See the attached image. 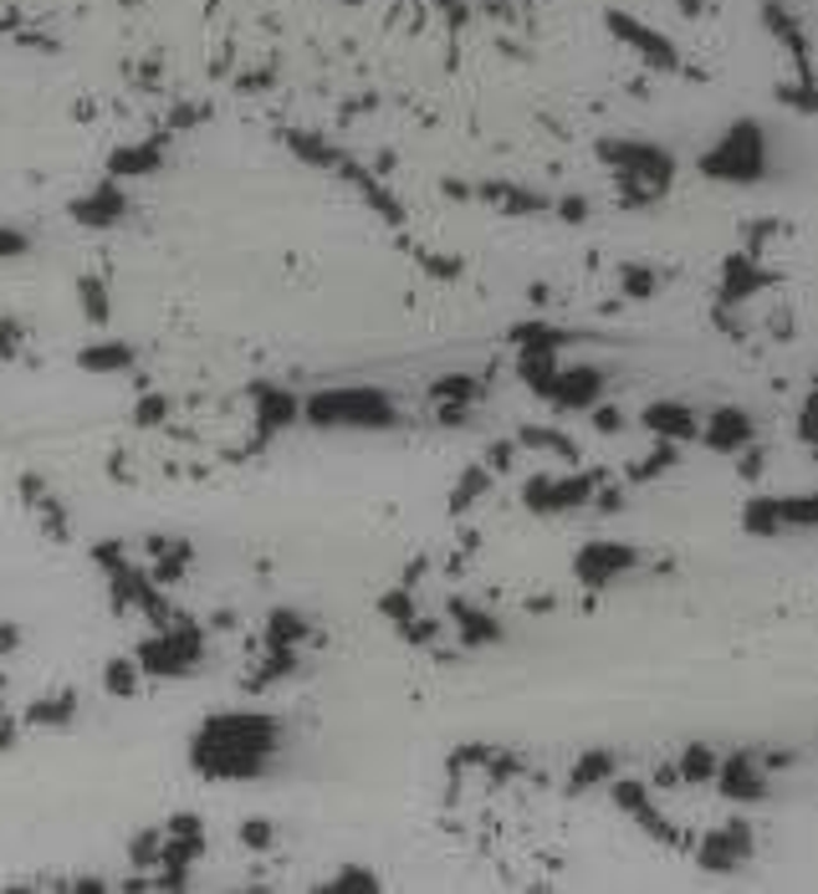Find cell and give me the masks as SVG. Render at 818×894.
Returning <instances> with one entry per match:
<instances>
[{"instance_id": "19", "label": "cell", "mask_w": 818, "mask_h": 894, "mask_svg": "<svg viewBox=\"0 0 818 894\" xmlns=\"http://www.w3.org/2000/svg\"><path fill=\"white\" fill-rule=\"evenodd\" d=\"M307 634H313V629H307V619H302L298 609H271L267 613V644L271 649H298Z\"/></svg>"}, {"instance_id": "20", "label": "cell", "mask_w": 818, "mask_h": 894, "mask_svg": "<svg viewBox=\"0 0 818 894\" xmlns=\"http://www.w3.org/2000/svg\"><path fill=\"white\" fill-rule=\"evenodd\" d=\"M517 445L548 450V455H558V461H579V445H573L563 430H548V425H522V430H517Z\"/></svg>"}, {"instance_id": "26", "label": "cell", "mask_w": 818, "mask_h": 894, "mask_svg": "<svg viewBox=\"0 0 818 894\" xmlns=\"http://www.w3.org/2000/svg\"><path fill=\"white\" fill-rule=\"evenodd\" d=\"M379 613H384L389 624H404L410 613H419L415 593H410V588H389V593H379Z\"/></svg>"}, {"instance_id": "3", "label": "cell", "mask_w": 818, "mask_h": 894, "mask_svg": "<svg viewBox=\"0 0 818 894\" xmlns=\"http://www.w3.org/2000/svg\"><path fill=\"white\" fill-rule=\"evenodd\" d=\"M598 159H604V169L614 174V184H619V194H625L629 205L660 200V194L670 190V179H675L670 149L640 144V138H604V144H598Z\"/></svg>"}, {"instance_id": "11", "label": "cell", "mask_w": 818, "mask_h": 894, "mask_svg": "<svg viewBox=\"0 0 818 894\" xmlns=\"http://www.w3.org/2000/svg\"><path fill=\"white\" fill-rule=\"evenodd\" d=\"M200 659H205V640L200 634H169V640L144 644V665L154 675H190Z\"/></svg>"}, {"instance_id": "9", "label": "cell", "mask_w": 818, "mask_h": 894, "mask_svg": "<svg viewBox=\"0 0 818 894\" xmlns=\"http://www.w3.org/2000/svg\"><path fill=\"white\" fill-rule=\"evenodd\" d=\"M696 434H701V445L716 450V455H742V450H752V440H758V425H752L747 409L721 404V409H711V415L701 419Z\"/></svg>"}, {"instance_id": "7", "label": "cell", "mask_w": 818, "mask_h": 894, "mask_svg": "<svg viewBox=\"0 0 818 894\" xmlns=\"http://www.w3.org/2000/svg\"><path fill=\"white\" fill-rule=\"evenodd\" d=\"M594 486H598V476H533L527 491H522V501H527V511H537V517H558V511L589 507V501H594Z\"/></svg>"}, {"instance_id": "2", "label": "cell", "mask_w": 818, "mask_h": 894, "mask_svg": "<svg viewBox=\"0 0 818 894\" xmlns=\"http://www.w3.org/2000/svg\"><path fill=\"white\" fill-rule=\"evenodd\" d=\"M302 419L317 430H394L400 425V404L389 388L373 384H338L317 388L302 399Z\"/></svg>"}, {"instance_id": "18", "label": "cell", "mask_w": 818, "mask_h": 894, "mask_svg": "<svg viewBox=\"0 0 818 894\" xmlns=\"http://www.w3.org/2000/svg\"><path fill=\"white\" fill-rule=\"evenodd\" d=\"M773 276L767 271H758L747 256H731L727 261V271H721V302H742V297H752L758 286H767Z\"/></svg>"}, {"instance_id": "8", "label": "cell", "mask_w": 818, "mask_h": 894, "mask_svg": "<svg viewBox=\"0 0 818 894\" xmlns=\"http://www.w3.org/2000/svg\"><path fill=\"white\" fill-rule=\"evenodd\" d=\"M542 399H548L552 409H563V415H573V409H594V404L604 399V369H598V363L558 369L552 373V384L542 388Z\"/></svg>"}, {"instance_id": "34", "label": "cell", "mask_w": 818, "mask_h": 894, "mask_svg": "<svg viewBox=\"0 0 818 894\" xmlns=\"http://www.w3.org/2000/svg\"><path fill=\"white\" fill-rule=\"evenodd\" d=\"M594 409H598V415H594V425H598V430H604V434H619V430H625V419H619V409H609V404H594Z\"/></svg>"}, {"instance_id": "30", "label": "cell", "mask_w": 818, "mask_h": 894, "mask_svg": "<svg viewBox=\"0 0 818 894\" xmlns=\"http://www.w3.org/2000/svg\"><path fill=\"white\" fill-rule=\"evenodd\" d=\"M394 629H400V640H410V644H430L440 624H435V619H425V613H410V619H404V624H394Z\"/></svg>"}, {"instance_id": "13", "label": "cell", "mask_w": 818, "mask_h": 894, "mask_svg": "<svg viewBox=\"0 0 818 894\" xmlns=\"http://www.w3.org/2000/svg\"><path fill=\"white\" fill-rule=\"evenodd\" d=\"M640 425L650 434H660V440H675V445L696 440V430H701L696 409H691V404H681V399H650V404H645V415H640Z\"/></svg>"}, {"instance_id": "4", "label": "cell", "mask_w": 818, "mask_h": 894, "mask_svg": "<svg viewBox=\"0 0 818 894\" xmlns=\"http://www.w3.org/2000/svg\"><path fill=\"white\" fill-rule=\"evenodd\" d=\"M701 174L716 184H758L767 179V134L758 118H737L701 154Z\"/></svg>"}, {"instance_id": "16", "label": "cell", "mask_w": 818, "mask_h": 894, "mask_svg": "<svg viewBox=\"0 0 818 894\" xmlns=\"http://www.w3.org/2000/svg\"><path fill=\"white\" fill-rule=\"evenodd\" d=\"M450 624H456V634H461L466 649H486V644H502L506 640L502 619H491L486 609L466 603V598H450Z\"/></svg>"}, {"instance_id": "33", "label": "cell", "mask_w": 818, "mask_h": 894, "mask_svg": "<svg viewBox=\"0 0 818 894\" xmlns=\"http://www.w3.org/2000/svg\"><path fill=\"white\" fill-rule=\"evenodd\" d=\"M675 461H681V455H675V440H665V445H660V455H650V461H645L635 476L645 480V476H654V471H665V465H675Z\"/></svg>"}, {"instance_id": "23", "label": "cell", "mask_w": 818, "mask_h": 894, "mask_svg": "<svg viewBox=\"0 0 818 894\" xmlns=\"http://www.w3.org/2000/svg\"><path fill=\"white\" fill-rule=\"evenodd\" d=\"M512 343H517L522 353H558L568 338L563 332H552L548 322H522V328H512Z\"/></svg>"}, {"instance_id": "14", "label": "cell", "mask_w": 818, "mask_h": 894, "mask_svg": "<svg viewBox=\"0 0 818 894\" xmlns=\"http://www.w3.org/2000/svg\"><path fill=\"white\" fill-rule=\"evenodd\" d=\"M609 31H619V36H629V46H635V52H640L645 61H654L660 72H675V67H681V57H675V46H670V36H660V31L640 26L635 15H625V11H609Z\"/></svg>"}, {"instance_id": "17", "label": "cell", "mask_w": 818, "mask_h": 894, "mask_svg": "<svg viewBox=\"0 0 818 894\" xmlns=\"http://www.w3.org/2000/svg\"><path fill=\"white\" fill-rule=\"evenodd\" d=\"M302 419V399L292 394V388H256V425H261V434H277L287 430V425H298Z\"/></svg>"}, {"instance_id": "1", "label": "cell", "mask_w": 818, "mask_h": 894, "mask_svg": "<svg viewBox=\"0 0 818 894\" xmlns=\"http://www.w3.org/2000/svg\"><path fill=\"white\" fill-rule=\"evenodd\" d=\"M282 721L267 711H221L194 731L190 761L215 782H261L282 757Z\"/></svg>"}, {"instance_id": "6", "label": "cell", "mask_w": 818, "mask_h": 894, "mask_svg": "<svg viewBox=\"0 0 818 894\" xmlns=\"http://www.w3.org/2000/svg\"><path fill=\"white\" fill-rule=\"evenodd\" d=\"M635 567H640V552L629 542H614V536H594V542H583L573 552V578L583 588H609V582H619Z\"/></svg>"}, {"instance_id": "31", "label": "cell", "mask_w": 818, "mask_h": 894, "mask_svg": "<svg viewBox=\"0 0 818 894\" xmlns=\"http://www.w3.org/2000/svg\"><path fill=\"white\" fill-rule=\"evenodd\" d=\"M327 890H379V880H373L369 869H343V874L327 880Z\"/></svg>"}, {"instance_id": "25", "label": "cell", "mask_w": 818, "mask_h": 894, "mask_svg": "<svg viewBox=\"0 0 818 894\" xmlns=\"http://www.w3.org/2000/svg\"><path fill=\"white\" fill-rule=\"evenodd\" d=\"M486 491H491V465H471V471L461 476V486H456V496H450V511H466Z\"/></svg>"}, {"instance_id": "5", "label": "cell", "mask_w": 818, "mask_h": 894, "mask_svg": "<svg viewBox=\"0 0 818 894\" xmlns=\"http://www.w3.org/2000/svg\"><path fill=\"white\" fill-rule=\"evenodd\" d=\"M818 522L814 496H752L742 507V527L752 536H777V532H808Z\"/></svg>"}, {"instance_id": "28", "label": "cell", "mask_w": 818, "mask_h": 894, "mask_svg": "<svg viewBox=\"0 0 818 894\" xmlns=\"http://www.w3.org/2000/svg\"><path fill=\"white\" fill-rule=\"evenodd\" d=\"M625 292H629V297H654V292H660V271L625 267Z\"/></svg>"}, {"instance_id": "32", "label": "cell", "mask_w": 818, "mask_h": 894, "mask_svg": "<svg viewBox=\"0 0 818 894\" xmlns=\"http://www.w3.org/2000/svg\"><path fill=\"white\" fill-rule=\"evenodd\" d=\"M271 838H277V828H271L267 818H246V823H240V844H251V849H267Z\"/></svg>"}, {"instance_id": "27", "label": "cell", "mask_w": 818, "mask_h": 894, "mask_svg": "<svg viewBox=\"0 0 818 894\" xmlns=\"http://www.w3.org/2000/svg\"><path fill=\"white\" fill-rule=\"evenodd\" d=\"M486 200H506V210H542V194H527V190H506V184H486Z\"/></svg>"}, {"instance_id": "29", "label": "cell", "mask_w": 818, "mask_h": 894, "mask_svg": "<svg viewBox=\"0 0 818 894\" xmlns=\"http://www.w3.org/2000/svg\"><path fill=\"white\" fill-rule=\"evenodd\" d=\"M123 205H119V194H98V200H88V210L77 205V220H113V215H123Z\"/></svg>"}, {"instance_id": "22", "label": "cell", "mask_w": 818, "mask_h": 894, "mask_svg": "<svg viewBox=\"0 0 818 894\" xmlns=\"http://www.w3.org/2000/svg\"><path fill=\"white\" fill-rule=\"evenodd\" d=\"M614 767H619V761H614V751H583V757L573 761V788L583 792V788H598V782H609Z\"/></svg>"}, {"instance_id": "24", "label": "cell", "mask_w": 818, "mask_h": 894, "mask_svg": "<svg viewBox=\"0 0 818 894\" xmlns=\"http://www.w3.org/2000/svg\"><path fill=\"white\" fill-rule=\"evenodd\" d=\"M522 384L533 388V394H542V388L552 384V373H558V353H522Z\"/></svg>"}, {"instance_id": "21", "label": "cell", "mask_w": 818, "mask_h": 894, "mask_svg": "<svg viewBox=\"0 0 818 894\" xmlns=\"http://www.w3.org/2000/svg\"><path fill=\"white\" fill-rule=\"evenodd\" d=\"M716 761H721V757H716L706 742H691V746L681 751V761H675V777H685V782H711V777H716Z\"/></svg>"}, {"instance_id": "12", "label": "cell", "mask_w": 818, "mask_h": 894, "mask_svg": "<svg viewBox=\"0 0 818 894\" xmlns=\"http://www.w3.org/2000/svg\"><path fill=\"white\" fill-rule=\"evenodd\" d=\"M716 788L727 792L731 803H762L767 797V777L752 761V751H737V757L716 761Z\"/></svg>"}, {"instance_id": "10", "label": "cell", "mask_w": 818, "mask_h": 894, "mask_svg": "<svg viewBox=\"0 0 818 894\" xmlns=\"http://www.w3.org/2000/svg\"><path fill=\"white\" fill-rule=\"evenodd\" d=\"M701 869H711V874H731V869H742L752 859V828L747 823H727V828H716V834L701 838L696 849Z\"/></svg>"}, {"instance_id": "15", "label": "cell", "mask_w": 818, "mask_h": 894, "mask_svg": "<svg viewBox=\"0 0 818 894\" xmlns=\"http://www.w3.org/2000/svg\"><path fill=\"white\" fill-rule=\"evenodd\" d=\"M430 399H435V409H440V425H461L466 409L481 399V384L471 373H440L430 384Z\"/></svg>"}]
</instances>
